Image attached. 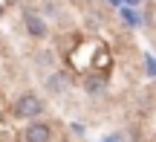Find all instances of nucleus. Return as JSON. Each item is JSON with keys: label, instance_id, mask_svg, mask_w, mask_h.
Returning a JSON list of instances; mask_svg holds the SVG:
<instances>
[{"label": "nucleus", "instance_id": "f257e3e1", "mask_svg": "<svg viewBox=\"0 0 156 142\" xmlns=\"http://www.w3.org/2000/svg\"><path fill=\"white\" fill-rule=\"evenodd\" d=\"M12 110H15V116H20V119H35V116L44 110V102H41L35 93H23V96L12 104Z\"/></svg>", "mask_w": 156, "mask_h": 142}, {"label": "nucleus", "instance_id": "f03ea898", "mask_svg": "<svg viewBox=\"0 0 156 142\" xmlns=\"http://www.w3.org/2000/svg\"><path fill=\"white\" fill-rule=\"evenodd\" d=\"M49 137H52V131L44 122H32L26 128V142H49Z\"/></svg>", "mask_w": 156, "mask_h": 142}, {"label": "nucleus", "instance_id": "7ed1b4c3", "mask_svg": "<svg viewBox=\"0 0 156 142\" xmlns=\"http://www.w3.org/2000/svg\"><path fill=\"white\" fill-rule=\"evenodd\" d=\"M67 84H69V78H67L64 73H55V75L46 78V87H49L52 93H64V90H67Z\"/></svg>", "mask_w": 156, "mask_h": 142}, {"label": "nucleus", "instance_id": "20e7f679", "mask_svg": "<svg viewBox=\"0 0 156 142\" xmlns=\"http://www.w3.org/2000/svg\"><path fill=\"white\" fill-rule=\"evenodd\" d=\"M26 29H29L32 35H38V38H41V35H46V26H44V20H41L38 15H32V12L26 15Z\"/></svg>", "mask_w": 156, "mask_h": 142}, {"label": "nucleus", "instance_id": "39448f33", "mask_svg": "<svg viewBox=\"0 0 156 142\" xmlns=\"http://www.w3.org/2000/svg\"><path fill=\"white\" fill-rule=\"evenodd\" d=\"M101 87H104V81H101V78H90V81H87V90H90V93H98Z\"/></svg>", "mask_w": 156, "mask_h": 142}, {"label": "nucleus", "instance_id": "423d86ee", "mask_svg": "<svg viewBox=\"0 0 156 142\" xmlns=\"http://www.w3.org/2000/svg\"><path fill=\"white\" fill-rule=\"evenodd\" d=\"M145 64H147V73H151V75H156V61H153V58H151V55H147V58H145Z\"/></svg>", "mask_w": 156, "mask_h": 142}]
</instances>
